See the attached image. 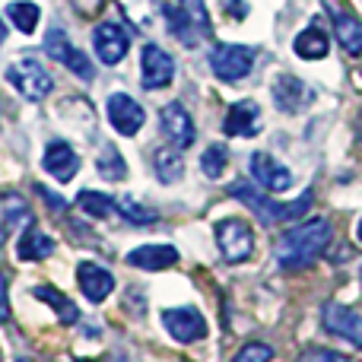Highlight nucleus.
<instances>
[{
	"label": "nucleus",
	"mask_w": 362,
	"mask_h": 362,
	"mask_svg": "<svg viewBox=\"0 0 362 362\" xmlns=\"http://www.w3.org/2000/svg\"><path fill=\"white\" fill-rule=\"evenodd\" d=\"M327 245H331V219L315 216L283 232L274 248V257L283 270H305L325 255Z\"/></svg>",
	"instance_id": "1"
},
{
	"label": "nucleus",
	"mask_w": 362,
	"mask_h": 362,
	"mask_svg": "<svg viewBox=\"0 0 362 362\" xmlns=\"http://www.w3.org/2000/svg\"><path fill=\"white\" fill-rule=\"evenodd\" d=\"M229 194L235 200H242L245 206H248L251 213H255L257 219H261L264 226H276V223H293V219L305 216L308 206H312V194H302L299 200H293V204H274V200L267 197L264 191H257L255 185H248V181H235V185L229 187Z\"/></svg>",
	"instance_id": "2"
},
{
	"label": "nucleus",
	"mask_w": 362,
	"mask_h": 362,
	"mask_svg": "<svg viewBox=\"0 0 362 362\" xmlns=\"http://www.w3.org/2000/svg\"><path fill=\"white\" fill-rule=\"evenodd\" d=\"M6 80H10V86L29 102L48 99L51 89H54L51 74L45 70L42 61H35V57H19V61H13L10 67H6Z\"/></svg>",
	"instance_id": "3"
},
{
	"label": "nucleus",
	"mask_w": 362,
	"mask_h": 362,
	"mask_svg": "<svg viewBox=\"0 0 362 362\" xmlns=\"http://www.w3.org/2000/svg\"><path fill=\"white\" fill-rule=\"evenodd\" d=\"M216 245L223 251V257L229 264H238V261H248L251 251H255V229H251L245 219H223L216 226Z\"/></svg>",
	"instance_id": "4"
},
{
	"label": "nucleus",
	"mask_w": 362,
	"mask_h": 362,
	"mask_svg": "<svg viewBox=\"0 0 362 362\" xmlns=\"http://www.w3.org/2000/svg\"><path fill=\"white\" fill-rule=\"evenodd\" d=\"M210 67L219 80L238 83L255 67V48H245V45H216L210 51Z\"/></svg>",
	"instance_id": "5"
},
{
	"label": "nucleus",
	"mask_w": 362,
	"mask_h": 362,
	"mask_svg": "<svg viewBox=\"0 0 362 362\" xmlns=\"http://www.w3.org/2000/svg\"><path fill=\"white\" fill-rule=\"evenodd\" d=\"M172 80H175L172 54L163 51L159 45H144V51H140V83H144V89L156 93V89L169 86Z\"/></svg>",
	"instance_id": "6"
},
{
	"label": "nucleus",
	"mask_w": 362,
	"mask_h": 362,
	"mask_svg": "<svg viewBox=\"0 0 362 362\" xmlns=\"http://www.w3.org/2000/svg\"><path fill=\"white\" fill-rule=\"evenodd\" d=\"M93 48L95 54H99L102 64H108V67H115V64L124 61L127 48H131V35H127V29L121 23H99L93 32Z\"/></svg>",
	"instance_id": "7"
},
{
	"label": "nucleus",
	"mask_w": 362,
	"mask_h": 362,
	"mask_svg": "<svg viewBox=\"0 0 362 362\" xmlns=\"http://www.w3.org/2000/svg\"><path fill=\"white\" fill-rule=\"evenodd\" d=\"M159 124H163V134L169 137V144L175 150H187L197 140V127H194V118L187 115V108L181 102H169L159 112Z\"/></svg>",
	"instance_id": "8"
},
{
	"label": "nucleus",
	"mask_w": 362,
	"mask_h": 362,
	"mask_svg": "<svg viewBox=\"0 0 362 362\" xmlns=\"http://www.w3.org/2000/svg\"><path fill=\"white\" fill-rule=\"evenodd\" d=\"M163 325L178 344H197V340L206 337V318L197 308H165Z\"/></svg>",
	"instance_id": "9"
},
{
	"label": "nucleus",
	"mask_w": 362,
	"mask_h": 362,
	"mask_svg": "<svg viewBox=\"0 0 362 362\" xmlns=\"http://www.w3.org/2000/svg\"><path fill=\"white\" fill-rule=\"evenodd\" d=\"M144 121H146V112L140 108L137 99H131L127 93L108 95V124H112L118 134L134 137V134L144 127Z\"/></svg>",
	"instance_id": "10"
},
{
	"label": "nucleus",
	"mask_w": 362,
	"mask_h": 362,
	"mask_svg": "<svg viewBox=\"0 0 362 362\" xmlns=\"http://www.w3.org/2000/svg\"><path fill=\"white\" fill-rule=\"evenodd\" d=\"M270 89H274V105L280 108L283 115L302 112V108H305L308 102L315 99V93L308 89V83H302L299 76H293V74L276 76V83H274Z\"/></svg>",
	"instance_id": "11"
},
{
	"label": "nucleus",
	"mask_w": 362,
	"mask_h": 362,
	"mask_svg": "<svg viewBox=\"0 0 362 362\" xmlns=\"http://www.w3.org/2000/svg\"><path fill=\"white\" fill-rule=\"evenodd\" d=\"M42 169L48 172L51 178L67 185V181L76 178V172H80V156H76V150L67 144V140H51V144L45 146Z\"/></svg>",
	"instance_id": "12"
},
{
	"label": "nucleus",
	"mask_w": 362,
	"mask_h": 362,
	"mask_svg": "<svg viewBox=\"0 0 362 362\" xmlns=\"http://www.w3.org/2000/svg\"><path fill=\"white\" fill-rule=\"evenodd\" d=\"M321 325L331 334H337V337H346L350 344L362 346V318L353 308L340 305V302H327V305L321 308Z\"/></svg>",
	"instance_id": "13"
},
{
	"label": "nucleus",
	"mask_w": 362,
	"mask_h": 362,
	"mask_svg": "<svg viewBox=\"0 0 362 362\" xmlns=\"http://www.w3.org/2000/svg\"><path fill=\"white\" fill-rule=\"evenodd\" d=\"M251 175H255V181L261 187H267L270 194L293 187V172L283 163H276L270 153H251Z\"/></svg>",
	"instance_id": "14"
},
{
	"label": "nucleus",
	"mask_w": 362,
	"mask_h": 362,
	"mask_svg": "<svg viewBox=\"0 0 362 362\" xmlns=\"http://www.w3.org/2000/svg\"><path fill=\"white\" fill-rule=\"evenodd\" d=\"M76 283H80L83 296H86L89 302H95V305L105 302L115 289V276L108 274L102 264H93V261H83L80 267H76Z\"/></svg>",
	"instance_id": "15"
},
{
	"label": "nucleus",
	"mask_w": 362,
	"mask_h": 362,
	"mask_svg": "<svg viewBox=\"0 0 362 362\" xmlns=\"http://www.w3.org/2000/svg\"><path fill=\"white\" fill-rule=\"evenodd\" d=\"M257 131H261V108H257V102L251 99L235 102L223 121V134L226 137H255Z\"/></svg>",
	"instance_id": "16"
},
{
	"label": "nucleus",
	"mask_w": 362,
	"mask_h": 362,
	"mask_svg": "<svg viewBox=\"0 0 362 362\" xmlns=\"http://www.w3.org/2000/svg\"><path fill=\"white\" fill-rule=\"evenodd\" d=\"M127 264L137 270H169L178 264V248L175 245H140L127 255Z\"/></svg>",
	"instance_id": "17"
},
{
	"label": "nucleus",
	"mask_w": 362,
	"mask_h": 362,
	"mask_svg": "<svg viewBox=\"0 0 362 362\" xmlns=\"http://www.w3.org/2000/svg\"><path fill=\"white\" fill-rule=\"evenodd\" d=\"M334 32H337V42L346 54H362V23L350 10H334Z\"/></svg>",
	"instance_id": "18"
},
{
	"label": "nucleus",
	"mask_w": 362,
	"mask_h": 362,
	"mask_svg": "<svg viewBox=\"0 0 362 362\" xmlns=\"http://www.w3.org/2000/svg\"><path fill=\"white\" fill-rule=\"evenodd\" d=\"M293 51L302 61H321V57H327V51H331L327 32L321 29V25H308V29H302L299 35H296Z\"/></svg>",
	"instance_id": "19"
},
{
	"label": "nucleus",
	"mask_w": 362,
	"mask_h": 362,
	"mask_svg": "<svg viewBox=\"0 0 362 362\" xmlns=\"http://www.w3.org/2000/svg\"><path fill=\"white\" fill-rule=\"evenodd\" d=\"M16 255H19V261H42V257H51L54 255V238L42 235L38 229H29L16 242Z\"/></svg>",
	"instance_id": "20"
},
{
	"label": "nucleus",
	"mask_w": 362,
	"mask_h": 362,
	"mask_svg": "<svg viewBox=\"0 0 362 362\" xmlns=\"http://www.w3.org/2000/svg\"><path fill=\"white\" fill-rule=\"evenodd\" d=\"M76 206H80L86 216L93 219H108L115 210H118V204H115V197H108V194H99V191H80V197H76Z\"/></svg>",
	"instance_id": "21"
},
{
	"label": "nucleus",
	"mask_w": 362,
	"mask_h": 362,
	"mask_svg": "<svg viewBox=\"0 0 362 362\" xmlns=\"http://www.w3.org/2000/svg\"><path fill=\"white\" fill-rule=\"evenodd\" d=\"M153 163H156V178L163 181V185H172V181H178L181 175H185V163H181L175 146H163V150H156Z\"/></svg>",
	"instance_id": "22"
},
{
	"label": "nucleus",
	"mask_w": 362,
	"mask_h": 362,
	"mask_svg": "<svg viewBox=\"0 0 362 362\" xmlns=\"http://www.w3.org/2000/svg\"><path fill=\"white\" fill-rule=\"evenodd\" d=\"M115 204H118V213L127 219V223H134V226L156 223V210H153V206H144L134 194H121V197H115Z\"/></svg>",
	"instance_id": "23"
},
{
	"label": "nucleus",
	"mask_w": 362,
	"mask_h": 362,
	"mask_svg": "<svg viewBox=\"0 0 362 362\" xmlns=\"http://www.w3.org/2000/svg\"><path fill=\"white\" fill-rule=\"evenodd\" d=\"M6 19H10L19 32L29 35V32H35L38 19H42V10H38L35 4H29V0H13V4L6 6Z\"/></svg>",
	"instance_id": "24"
},
{
	"label": "nucleus",
	"mask_w": 362,
	"mask_h": 362,
	"mask_svg": "<svg viewBox=\"0 0 362 362\" xmlns=\"http://www.w3.org/2000/svg\"><path fill=\"white\" fill-rule=\"evenodd\" d=\"M165 23H169V29H172V35L178 38L181 45H194L197 42V25L191 23V16H187L185 10H181V6H165Z\"/></svg>",
	"instance_id": "25"
},
{
	"label": "nucleus",
	"mask_w": 362,
	"mask_h": 362,
	"mask_svg": "<svg viewBox=\"0 0 362 362\" xmlns=\"http://www.w3.org/2000/svg\"><path fill=\"white\" fill-rule=\"evenodd\" d=\"M95 165H99V175L105 181H124L127 178V163L124 156L118 153V146H102L99 159H95Z\"/></svg>",
	"instance_id": "26"
},
{
	"label": "nucleus",
	"mask_w": 362,
	"mask_h": 362,
	"mask_svg": "<svg viewBox=\"0 0 362 362\" xmlns=\"http://www.w3.org/2000/svg\"><path fill=\"white\" fill-rule=\"evenodd\" d=\"M0 210H4V226L6 229H16V226H29L32 223V210L25 206L23 197H16V194H4V197H0Z\"/></svg>",
	"instance_id": "27"
},
{
	"label": "nucleus",
	"mask_w": 362,
	"mask_h": 362,
	"mask_svg": "<svg viewBox=\"0 0 362 362\" xmlns=\"http://www.w3.org/2000/svg\"><path fill=\"white\" fill-rule=\"evenodd\" d=\"M35 299H42V302H48V305H54L57 308V315H61V321L64 325H76L80 321V312H76V305L67 299V296H61L54 286H38L35 289Z\"/></svg>",
	"instance_id": "28"
},
{
	"label": "nucleus",
	"mask_w": 362,
	"mask_h": 362,
	"mask_svg": "<svg viewBox=\"0 0 362 362\" xmlns=\"http://www.w3.org/2000/svg\"><path fill=\"white\" fill-rule=\"evenodd\" d=\"M74 51H76V48L70 45L67 32H64L61 25H51L48 35H45V54H48L51 61H57V64H67Z\"/></svg>",
	"instance_id": "29"
},
{
	"label": "nucleus",
	"mask_w": 362,
	"mask_h": 362,
	"mask_svg": "<svg viewBox=\"0 0 362 362\" xmlns=\"http://www.w3.org/2000/svg\"><path fill=\"white\" fill-rule=\"evenodd\" d=\"M226 163H229V156H226V150L219 144L206 146L204 156H200V169H204L206 178H219L226 172Z\"/></svg>",
	"instance_id": "30"
},
{
	"label": "nucleus",
	"mask_w": 362,
	"mask_h": 362,
	"mask_svg": "<svg viewBox=\"0 0 362 362\" xmlns=\"http://www.w3.org/2000/svg\"><path fill=\"white\" fill-rule=\"evenodd\" d=\"M178 4H181V10L191 16V23L197 25L200 35H206V32H210V13H206L204 0H178Z\"/></svg>",
	"instance_id": "31"
},
{
	"label": "nucleus",
	"mask_w": 362,
	"mask_h": 362,
	"mask_svg": "<svg viewBox=\"0 0 362 362\" xmlns=\"http://www.w3.org/2000/svg\"><path fill=\"white\" fill-rule=\"evenodd\" d=\"M270 359H274V350L267 344H245L232 362H270Z\"/></svg>",
	"instance_id": "32"
},
{
	"label": "nucleus",
	"mask_w": 362,
	"mask_h": 362,
	"mask_svg": "<svg viewBox=\"0 0 362 362\" xmlns=\"http://www.w3.org/2000/svg\"><path fill=\"white\" fill-rule=\"evenodd\" d=\"M64 67H67L70 74H76V76H80V80H86V83H89V80H93V76H95L93 64H89V57L83 54V51H74V54H70V61L64 64Z\"/></svg>",
	"instance_id": "33"
},
{
	"label": "nucleus",
	"mask_w": 362,
	"mask_h": 362,
	"mask_svg": "<svg viewBox=\"0 0 362 362\" xmlns=\"http://www.w3.org/2000/svg\"><path fill=\"white\" fill-rule=\"evenodd\" d=\"M296 362H353V359H346L344 353H334V350H305Z\"/></svg>",
	"instance_id": "34"
},
{
	"label": "nucleus",
	"mask_w": 362,
	"mask_h": 362,
	"mask_svg": "<svg viewBox=\"0 0 362 362\" xmlns=\"http://www.w3.org/2000/svg\"><path fill=\"white\" fill-rule=\"evenodd\" d=\"M0 321H10V296H6V276L0 274Z\"/></svg>",
	"instance_id": "35"
},
{
	"label": "nucleus",
	"mask_w": 362,
	"mask_h": 362,
	"mask_svg": "<svg viewBox=\"0 0 362 362\" xmlns=\"http://www.w3.org/2000/svg\"><path fill=\"white\" fill-rule=\"evenodd\" d=\"M229 6H232V10H235V13H232V16H235V19H242L245 13H248V6H242V4H238V0H229Z\"/></svg>",
	"instance_id": "36"
},
{
	"label": "nucleus",
	"mask_w": 362,
	"mask_h": 362,
	"mask_svg": "<svg viewBox=\"0 0 362 362\" xmlns=\"http://www.w3.org/2000/svg\"><path fill=\"white\" fill-rule=\"evenodd\" d=\"M356 137H359V146H362V112H359V124H356Z\"/></svg>",
	"instance_id": "37"
},
{
	"label": "nucleus",
	"mask_w": 362,
	"mask_h": 362,
	"mask_svg": "<svg viewBox=\"0 0 362 362\" xmlns=\"http://www.w3.org/2000/svg\"><path fill=\"white\" fill-rule=\"evenodd\" d=\"M4 38H6V29H4V23H0V42H4Z\"/></svg>",
	"instance_id": "38"
},
{
	"label": "nucleus",
	"mask_w": 362,
	"mask_h": 362,
	"mask_svg": "<svg viewBox=\"0 0 362 362\" xmlns=\"http://www.w3.org/2000/svg\"><path fill=\"white\" fill-rule=\"evenodd\" d=\"M356 235H359V242H362V219H359V226H356Z\"/></svg>",
	"instance_id": "39"
},
{
	"label": "nucleus",
	"mask_w": 362,
	"mask_h": 362,
	"mask_svg": "<svg viewBox=\"0 0 362 362\" xmlns=\"http://www.w3.org/2000/svg\"><path fill=\"white\" fill-rule=\"evenodd\" d=\"M0 245H4V229H0Z\"/></svg>",
	"instance_id": "40"
},
{
	"label": "nucleus",
	"mask_w": 362,
	"mask_h": 362,
	"mask_svg": "<svg viewBox=\"0 0 362 362\" xmlns=\"http://www.w3.org/2000/svg\"><path fill=\"white\" fill-rule=\"evenodd\" d=\"M16 362H32V359H16Z\"/></svg>",
	"instance_id": "41"
},
{
	"label": "nucleus",
	"mask_w": 362,
	"mask_h": 362,
	"mask_svg": "<svg viewBox=\"0 0 362 362\" xmlns=\"http://www.w3.org/2000/svg\"><path fill=\"white\" fill-rule=\"evenodd\" d=\"M0 362H4V356H0Z\"/></svg>",
	"instance_id": "42"
}]
</instances>
